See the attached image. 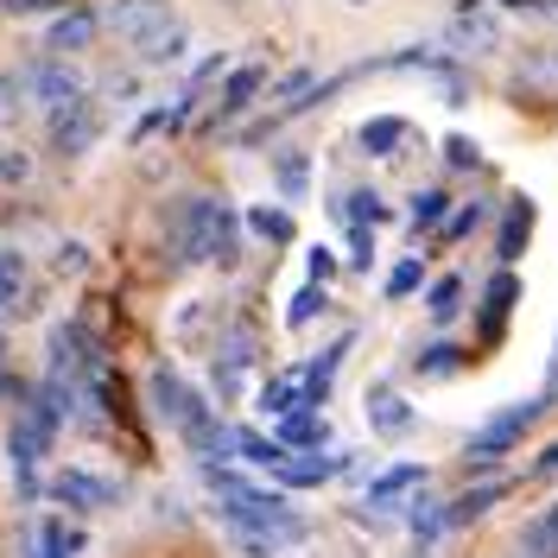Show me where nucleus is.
Here are the masks:
<instances>
[{"label":"nucleus","instance_id":"16","mask_svg":"<svg viewBox=\"0 0 558 558\" xmlns=\"http://www.w3.org/2000/svg\"><path fill=\"white\" fill-rule=\"evenodd\" d=\"M274 476L286 488H317V483H330V476H337V463H330V457H312V451H286L274 463Z\"/></svg>","mask_w":558,"mask_h":558},{"label":"nucleus","instance_id":"6","mask_svg":"<svg viewBox=\"0 0 558 558\" xmlns=\"http://www.w3.org/2000/svg\"><path fill=\"white\" fill-rule=\"evenodd\" d=\"M102 26L114 38H128V45H140V38H153L159 26H172V0H114L102 13Z\"/></svg>","mask_w":558,"mask_h":558},{"label":"nucleus","instance_id":"33","mask_svg":"<svg viewBox=\"0 0 558 558\" xmlns=\"http://www.w3.org/2000/svg\"><path fill=\"white\" fill-rule=\"evenodd\" d=\"M445 166H451V172H476V166H483V153H476V140L451 134V140H445Z\"/></svg>","mask_w":558,"mask_h":558},{"label":"nucleus","instance_id":"34","mask_svg":"<svg viewBox=\"0 0 558 558\" xmlns=\"http://www.w3.org/2000/svg\"><path fill=\"white\" fill-rule=\"evenodd\" d=\"M457 355H463L457 343H432V349H418V375H451Z\"/></svg>","mask_w":558,"mask_h":558},{"label":"nucleus","instance_id":"37","mask_svg":"<svg viewBox=\"0 0 558 558\" xmlns=\"http://www.w3.org/2000/svg\"><path fill=\"white\" fill-rule=\"evenodd\" d=\"M7 13H20V20H33V13H64V0H0Z\"/></svg>","mask_w":558,"mask_h":558},{"label":"nucleus","instance_id":"20","mask_svg":"<svg viewBox=\"0 0 558 558\" xmlns=\"http://www.w3.org/2000/svg\"><path fill=\"white\" fill-rule=\"evenodd\" d=\"M501 495H508V483H501V476H495V483H476V488H463V495H457L451 508H445V521H451V526H470V521H483V514L495 508V501H501Z\"/></svg>","mask_w":558,"mask_h":558},{"label":"nucleus","instance_id":"4","mask_svg":"<svg viewBox=\"0 0 558 558\" xmlns=\"http://www.w3.org/2000/svg\"><path fill=\"white\" fill-rule=\"evenodd\" d=\"M26 89H33V102L45 108V121H51V114H64L70 102H83V96H89V83H83V76H76L64 58H45V64H33V70H26Z\"/></svg>","mask_w":558,"mask_h":558},{"label":"nucleus","instance_id":"36","mask_svg":"<svg viewBox=\"0 0 558 558\" xmlns=\"http://www.w3.org/2000/svg\"><path fill=\"white\" fill-rule=\"evenodd\" d=\"M483 209H488V204H463V209H457V222L445 229V242H463V235H470V229L483 222Z\"/></svg>","mask_w":558,"mask_h":558},{"label":"nucleus","instance_id":"29","mask_svg":"<svg viewBox=\"0 0 558 558\" xmlns=\"http://www.w3.org/2000/svg\"><path fill=\"white\" fill-rule=\"evenodd\" d=\"M20 286H26V260H20L13 247H0V312H13Z\"/></svg>","mask_w":558,"mask_h":558},{"label":"nucleus","instance_id":"11","mask_svg":"<svg viewBox=\"0 0 558 558\" xmlns=\"http://www.w3.org/2000/svg\"><path fill=\"white\" fill-rule=\"evenodd\" d=\"M445 33L457 38V45H470V51H495V38H501V26H495V13H488L483 0H457L451 26Z\"/></svg>","mask_w":558,"mask_h":558},{"label":"nucleus","instance_id":"10","mask_svg":"<svg viewBox=\"0 0 558 558\" xmlns=\"http://www.w3.org/2000/svg\"><path fill=\"white\" fill-rule=\"evenodd\" d=\"M146 393H153V413L166 418V425H184V418H191V407L204 400V393H197V387H184V375H172V368H153Z\"/></svg>","mask_w":558,"mask_h":558},{"label":"nucleus","instance_id":"27","mask_svg":"<svg viewBox=\"0 0 558 558\" xmlns=\"http://www.w3.org/2000/svg\"><path fill=\"white\" fill-rule=\"evenodd\" d=\"M445 216H451V191H445V184H432V191L413 197V229H438Z\"/></svg>","mask_w":558,"mask_h":558},{"label":"nucleus","instance_id":"42","mask_svg":"<svg viewBox=\"0 0 558 558\" xmlns=\"http://www.w3.org/2000/svg\"><path fill=\"white\" fill-rule=\"evenodd\" d=\"M546 393H558V343H553V368H546Z\"/></svg>","mask_w":558,"mask_h":558},{"label":"nucleus","instance_id":"23","mask_svg":"<svg viewBox=\"0 0 558 558\" xmlns=\"http://www.w3.org/2000/svg\"><path fill=\"white\" fill-rule=\"evenodd\" d=\"M425 312H432V324H451V317L463 312V279L457 274L432 279V286H425Z\"/></svg>","mask_w":558,"mask_h":558},{"label":"nucleus","instance_id":"32","mask_svg":"<svg viewBox=\"0 0 558 558\" xmlns=\"http://www.w3.org/2000/svg\"><path fill=\"white\" fill-rule=\"evenodd\" d=\"M26 96H33V89H26V70H20V76L7 70V76H0V128L20 114V102H26Z\"/></svg>","mask_w":558,"mask_h":558},{"label":"nucleus","instance_id":"28","mask_svg":"<svg viewBox=\"0 0 558 558\" xmlns=\"http://www.w3.org/2000/svg\"><path fill=\"white\" fill-rule=\"evenodd\" d=\"M312 317H324V286H299V292H292V299H286V324H292V330H305V324H312Z\"/></svg>","mask_w":558,"mask_h":558},{"label":"nucleus","instance_id":"22","mask_svg":"<svg viewBox=\"0 0 558 558\" xmlns=\"http://www.w3.org/2000/svg\"><path fill=\"white\" fill-rule=\"evenodd\" d=\"M279 445H286V451H317V445H324V418L317 413H286L279 418Z\"/></svg>","mask_w":558,"mask_h":558},{"label":"nucleus","instance_id":"15","mask_svg":"<svg viewBox=\"0 0 558 558\" xmlns=\"http://www.w3.org/2000/svg\"><path fill=\"white\" fill-rule=\"evenodd\" d=\"M96 33H102L96 13H83V7H76V13H58V20H51V38H45V51H51V58H70V51H83Z\"/></svg>","mask_w":558,"mask_h":558},{"label":"nucleus","instance_id":"31","mask_svg":"<svg viewBox=\"0 0 558 558\" xmlns=\"http://www.w3.org/2000/svg\"><path fill=\"white\" fill-rule=\"evenodd\" d=\"M418 286H425V267H418L413 254H407V260H400V267H393V274L381 279V292H387V299H413Z\"/></svg>","mask_w":558,"mask_h":558},{"label":"nucleus","instance_id":"43","mask_svg":"<svg viewBox=\"0 0 558 558\" xmlns=\"http://www.w3.org/2000/svg\"><path fill=\"white\" fill-rule=\"evenodd\" d=\"M546 64H553V70H558V45H553V51H546Z\"/></svg>","mask_w":558,"mask_h":558},{"label":"nucleus","instance_id":"41","mask_svg":"<svg viewBox=\"0 0 558 558\" xmlns=\"http://www.w3.org/2000/svg\"><path fill=\"white\" fill-rule=\"evenodd\" d=\"M330 274H337V260H330V247H312V279L324 286Z\"/></svg>","mask_w":558,"mask_h":558},{"label":"nucleus","instance_id":"39","mask_svg":"<svg viewBox=\"0 0 558 558\" xmlns=\"http://www.w3.org/2000/svg\"><path fill=\"white\" fill-rule=\"evenodd\" d=\"M83 254H89L83 242H64L58 247V274H83Z\"/></svg>","mask_w":558,"mask_h":558},{"label":"nucleus","instance_id":"7","mask_svg":"<svg viewBox=\"0 0 558 558\" xmlns=\"http://www.w3.org/2000/svg\"><path fill=\"white\" fill-rule=\"evenodd\" d=\"M51 495H58L64 508H76V514H102V508L121 501V488L108 483V476H89V470H58V476H51Z\"/></svg>","mask_w":558,"mask_h":558},{"label":"nucleus","instance_id":"8","mask_svg":"<svg viewBox=\"0 0 558 558\" xmlns=\"http://www.w3.org/2000/svg\"><path fill=\"white\" fill-rule=\"evenodd\" d=\"M247 368H254V330H222V343H216V393L222 400H242V381Z\"/></svg>","mask_w":558,"mask_h":558},{"label":"nucleus","instance_id":"24","mask_svg":"<svg viewBox=\"0 0 558 558\" xmlns=\"http://www.w3.org/2000/svg\"><path fill=\"white\" fill-rule=\"evenodd\" d=\"M330 216H337V222H362V229H368V222H387V204L375 197V191H349V197H337V204H330Z\"/></svg>","mask_w":558,"mask_h":558},{"label":"nucleus","instance_id":"35","mask_svg":"<svg viewBox=\"0 0 558 558\" xmlns=\"http://www.w3.org/2000/svg\"><path fill=\"white\" fill-rule=\"evenodd\" d=\"M349 267H355V274H368V267H375V235H368L362 222H349Z\"/></svg>","mask_w":558,"mask_h":558},{"label":"nucleus","instance_id":"38","mask_svg":"<svg viewBox=\"0 0 558 558\" xmlns=\"http://www.w3.org/2000/svg\"><path fill=\"white\" fill-rule=\"evenodd\" d=\"M26 172H33V159H26V153H0V184H20Z\"/></svg>","mask_w":558,"mask_h":558},{"label":"nucleus","instance_id":"18","mask_svg":"<svg viewBox=\"0 0 558 558\" xmlns=\"http://www.w3.org/2000/svg\"><path fill=\"white\" fill-rule=\"evenodd\" d=\"M184 51H191V33H184L178 20H172V26H159L153 38H140V45H134V58H140L146 70H166V64H178Z\"/></svg>","mask_w":558,"mask_h":558},{"label":"nucleus","instance_id":"2","mask_svg":"<svg viewBox=\"0 0 558 558\" xmlns=\"http://www.w3.org/2000/svg\"><path fill=\"white\" fill-rule=\"evenodd\" d=\"M553 407V393H539V400H521V407H508V413H495L483 425V432H470V445H463V457L470 463H488V457H501V451H514L526 432H533V418Z\"/></svg>","mask_w":558,"mask_h":558},{"label":"nucleus","instance_id":"40","mask_svg":"<svg viewBox=\"0 0 558 558\" xmlns=\"http://www.w3.org/2000/svg\"><path fill=\"white\" fill-rule=\"evenodd\" d=\"M546 476H558V445H546V451L533 457V483H546Z\"/></svg>","mask_w":558,"mask_h":558},{"label":"nucleus","instance_id":"26","mask_svg":"<svg viewBox=\"0 0 558 558\" xmlns=\"http://www.w3.org/2000/svg\"><path fill=\"white\" fill-rule=\"evenodd\" d=\"M235 457L260 463V470H274L279 457H286V445H279V438H260V432H247V425H235Z\"/></svg>","mask_w":558,"mask_h":558},{"label":"nucleus","instance_id":"1","mask_svg":"<svg viewBox=\"0 0 558 558\" xmlns=\"http://www.w3.org/2000/svg\"><path fill=\"white\" fill-rule=\"evenodd\" d=\"M222 216H229V209L216 204V197H191V204H178V216H172V254L178 260H216Z\"/></svg>","mask_w":558,"mask_h":558},{"label":"nucleus","instance_id":"13","mask_svg":"<svg viewBox=\"0 0 558 558\" xmlns=\"http://www.w3.org/2000/svg\"><path fill=\"white\" fill-rule=\"evenodd\" d=\"M514 299H521V279H514V267H501V274L488 279V292H483V312H476L483 337H501V324H508V312H514Z\"/></svg>","mask_w":558,"mask_h":558},{"label":"nucleus","instance_id":"17","mask_svg":"<svg viewBox=\"0 0 558 558\" xmlns=\"http://www.w3.org/2000/svg\"><path fill=\"white\" fill-rule=\"evenodd\" d=\"M526 235H533V204H526V197H514V204H508V216H501V235H495L501 267H514V260L526 254Z\"/></svg>","mask_w":558,"mask_h":558},{"label":"nucleus","instance_id":"19","mask_svg":"<svg viewBox=\"0 0 558 558\" xmlns=\"http://www.w3.org/2000/svg\"><path fill=\"white\" fill-rule=\"evenodd\" d=\"M407 121L400 114H375V121H362V134H355V146L368 153V159H393V146H407Z\"/></svg>","mask_w":558,"mask_h":558},{"label":"nucleus","instance_id":"5","mask_svg":"<svg viewBox=\"0 0 558 558\" xmlns=\"http://www.w3.org/2000/svg\"><path fill=\"white\" fill-rule=\"evenodd\" d=\"M45 134H51V153H64V159H76V153H89L96 140H102V102H70L64 114H51L45 121Z\"/></svg>","mask_w":558,"mask_h":558},{"label":"nucleus","instance_id":"14","mask_svg":"<svg viewBox=\"0 0 558 558\" xmlns=\"http://www.w3.org/2000/svg\"><path fill=\"white\" fill-rule=\"evenodd\" d=\"M418 488H425V470L418 463H400V470H387L368 483V508H407Z\"/></svg>","mask_w":558,"mask_h":558},{"label":"nucleus","instance_id":"9","mask_svg":"<svg viewBox=\"0 0 558 558\" xmlns=\"http://www.w3.org/2000/svg\"><path fill=\"white\" fill-rule=\"evenodd\" d=\"M368 425H375V438H413L418 413H413L407 393H393L387 381H375L368 387Z\"/></svg>","mask_w":558,"mask_h":558},{"label":"nucleus","instance_id":"3","mask_svg":"<svg viewBox=\"0 0 558 558\" xmlns=\"http://www.w3.org/2000/svg\"><path fill=\"white\" fill-rule=\"evenodd\" d=\"M51 438H58V418L45 413V407H26V413L13 418V432H7V457H13V476H20V488L33 495V470H38V457L51 451Z\"/></svg>","mask_w":558,"mask_h":558},{"label":"nucleus","instance_id":"21","mask_svg":"<svg viewBox=\"0 0 558 558\" xmlns=\"http://www.w3.org/2000/svg\"><path fill=\"white\" fill-rule=\"evenodd\" d=\"M274 184L286 204H305V191H312V153H279L274 159Z\"/></svg>","mask_w":558,"mask_h":558},{"label":"nucleus","instance_id":"30","mask_svg":"<svg viewBox=\"0 0 558 558\" xmlns=\"http://www.w3.org/2000/svg\"><path fill=\"white\" fill-rule=\"evenodd\" d=\"M247 229H254V235H267V242H292V216H286V209H247Z\"/></svg>","mask_w":558,"mask_h":558},{"label":"nucleus","instance_id":"12","mask_svg":"<svg viewBox=\"0 0 558 558\" xmlns=\"http://www.w3.org/2000/svg\"><path fill=\"white\" fill-rule=\"evenodd\" d=\"M260 89H267V64L229 70V83H222V96H216V121H235V114H247Z\"/></svg>","mask_w":558,"mask_h":558},{"label":"nucleus","instance_id":"25","mask_svg":"<svg viewBox=\"0 0 558 558\" xmlns=\"http://www.w3.org/2000/svg\"><path fill=\"white\" fill-rule=\"evenodd\" d=\"M521 553H526V558H558V501L539 514V521H526Z\"/></svg>","mask_w":558,"mask_h":558}]
</instances>
